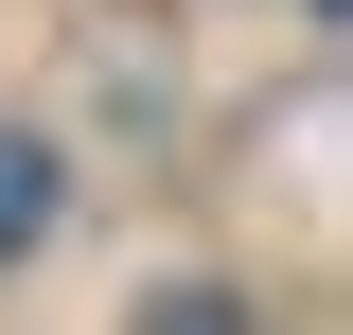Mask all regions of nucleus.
Listing matches in <instances>:
<instances>
[{"label": "nucleus", "instance_id": "obj_1", "mask_svg": "<svg viewBox=\"0 0 353 335\" xmlns=\"http://www.w3.org/2000/svg\"><path fill=\"white\" fill-rule=\"evenodd\" d=\"M36 230H53V159H36V141H18V124H0V265L36 247Z\"/></svg>", "mask_w": 353, "mask_h": 335}]
</instances>
